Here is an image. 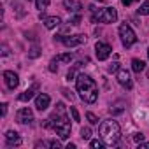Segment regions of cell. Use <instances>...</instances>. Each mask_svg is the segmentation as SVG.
Listing matches in <instances>:
<instances>
[{
  "mask_svg": "<svg viewBox=\"0 0 149 149\" xmlns=\"http://www.w3.org/2000/svg\"><path fill=\"white\" fill-rule=\"evenodd\" d=\"M44 126L46 128H53L56 132V135H60V139H63V140L70 137V119L67 116V107L61 102L56 104V109L46 119Z\"/></svg>",
  "mask_w": 149,
  "mask_h": 149,
  "instance_id": "1",
  "label": "cell"
},
{
  "mask_svg": "<svg viewBox=\"0 0 149 149\" xmlns=\"http://www.w3.org/2000/svg\"><path fill=\"white\" fill-rule=\"evenodd\" d=\"M76 88H77V93H79L83 102H86V104H95L97 102L98 90H97L95 81L90 76H86V74H79L77 79H76Z\"/></svg>",
  "mask_w": 149,
  "mask_h": 149,
  "instance_id": "2",
  "label": "cell"
},
{
  "mask_svg": "<svg viewBox=\"0 0 149 149\" xmlns=\"http://www.w3.org/2000/svg\"><path fill=\"white\" fill-rule=\"evenodd\" d=\"M100 135H102V139L107 146H114L121 137V128H119L118 121H114V119L104 121L100 125Z\"/></svg>",
  "mask_w": 149,
  "mask_h": 149,
  "instance_id": "3",
  "label": "cell"
},
{
  "mask_svg": "<svg viewBox=\"0 0 149 149\" xmlns=\"http://www.w3.org/2000/svg\"><path fill=\"white\" fill-rule=\"evenodd\" d=\"M90 11H91V21L93 23H114L118 19V13L112 7H104V9L90 7Z\"/></svg>",
  "mask_w": 149,
  "mask_h": 149,
  "instance_id": "4",
  "label": "cell"
},
{
  "mask_svg": "<svg viewBox=\"0 0 149 149\" xmlns=\"http://www.w3.org/2000/svg\"><path fill=\"white\" fill-rule=\"evenodd\" d=\"M119 37H121V42H123L125 47H132V46L137 42V35H135V32H133L132 26L126 25V23H123V25L119 26Z\"/></svg>",
  "mask_w": 149,
  "mask_h": 149,
  "instance_id": "5",
  "label": "cell"
},
{
  "mask_svg": "<svg viewBox=\"0 0 149 149\" xmlns=\"http://www.w3.org/2000/svg\"><path fill=\"white\" fill-rule=\"evenodd\" d=\"M54 40L63 42L67 47H76V46H81V44H84V42H86V35H84V33L68 35V37H65V35H54Z\"/></svg>",
  "mask_w": 149,
  "mask_h": 149,
  "instance_id": "6",
  "label": "cell"
},
{
  "mask_svg": "<svg viewBox=\"0 0 149 149\" xmlns=\"http://www.w3.org/2000/svg\"><path fill=\"white\" fill-rule=\"evenodd\" d=\"M111 53H112V47H111L109 44H104V42H97V46H95V54H97V58H98L100 61L107 60V58L111 56Z\"/></svg>",
  "mask_w": 149,
  "mask_h": 149,
  "instance_id": "7",
  "label": "cell"
},
{
  "mask_svg": "<svg viewBox=\"0 0 149 149\" xmlns=\"http://www.w3.org/2000/svg\"><path fill=\"white\" fill-rule=\"evenodd\" d=\"M116 79H118V83L121 84V86H125V88H128V90H132V79H130V72L126 70V68H118V72H116Z\"/></svg>",
  "mask_w": 149,
  "mask_h": 149,
  "instance_id": "8",
  "label": "cell"
},
{
  "mask_svg": "<svg viewBox=\"0 0 149 149\" xmlns=\"http://www.w3.org/2000/svg\"><path fill=\"white\" fill-rule=\"evenodd\" d=\"M16 121L18 123H21V125H30L32 121H33V112H32V109L30 107H23V109H19L18 111V114H16Z\"/></svg>",
  "mask_w": 149,
  "mask_h": 149,
  "instance_id": "9",
  "label": "cell"
},
{
  "mask_svg": "<svg viewBox=\"0 0 149 149\" xmlns=\"http://www.w3.org/2000/svg\"><path fill=\"white\" fill-rule=\"evenodd\" d=\"M4 79H6V86H7L9 90H16L18 84H19L18 74L13 72V70H6V72H4Z\"/></svg>",
  "mask_w": 149,
  "mask_h": 149,
  "instance_id": "10",
  "label": "cell"
},
{
  "mask_svg": "<svg viewBox=\"0 0 149 149\" xmlns=\"http://www.w3.org/2000/svg\"><path fill=\"white\" fill-rule=\"evenodd\" d=\"M49 104H51L49 95H46V93H39V95H37V98H35V107H37L39 111H46V109L49 107Z\"/></svg>",
  "mask_w": 149,
  "mask_h": 149,
  "instance_id": "11",
  "label": "cell"
},
{
  "mask_svg": "<svg viewBox=\"0 0 149 149\" xmlns=\"http://www.w3.org/2000/svg\"><path fill=\"white\" fill-rule=\"evenodd\" d=\"M37 90H39V84H37V83H33V84H32L26 91H23V93L18 97V100H19V102H28V100H32Z\"/></svg>",
  "mask_w": 149,
  "mask_h": 149,
  "instance_id": "12",
  "label": "cell"
},
{
  "mask_svg": "<svg viewBox=\"0 0 149 149\" xmlns=\"http://www.w3.org/2000/svg\"><path fill=\"white\" fill-rule=\"evenodd\" d=\"M6 142H7V147H14V146H19V144H21V137H19L16 132L9 130V132L6 133Z\"/></svg>",
  "mask_w": 149,
  "mask_h": 149,
  "instance_id": "13",
  "label": "cell"
},
{
  "mask_svg": "<svg viewBox=\"0 0 149 149\" xmlns=\"http://www.w3.org/2000/svg\"><path fill=\"white\" fill-rule=\"evenodd\" d=\"M42 23H44L46 28L53 30V28H56V26L61 23V18H58V16H44V18H42Z\"/></svg>",
  "mask_w": 149,
  "mask_h": 149,
  "instance_id": "14",
  "label": "cell"
},
{
  "mask_svg": "<svg viewBox=\"0 0 149 149\" xmlns=\"http://www.w3.org/2000/svg\"><path fill=\"white\" fill-rule=\"evenodd\" d=\"M63 6H65V9H67L68 13H79V11L83 9L77 0H63Z\"/></svg>",
  "mask_w": 149,
  "mask_h": 149,
  "instance_id": "15",
  "label": "cell"
},
{
  "mask_svg": "<svg viewBox=\"0 0 149 149\" xmlns=\"http://www.w3.org/2000/svg\"><path fill=\"white\" fill-rule=\"evenodd\" d=\"M144 67H146V63H144L142 60H139V58H133V60H132V70H133V72L140 74V72L144 70Z\"/></svg>",
  "mask_w": 149,
  "mask_h": 149,
  "instance_id": "16",
  "label": "cell"
},
{
  "mask_svg": "<svg viewBox=\"0 0 149 149\" xmlns=\"http://www.w3.org/2000/svg\"><path fill=\"white\" fill-rule=\"evenodd\" d=\"M54 60H56L58 63H70V60H72V53H63V54H58Z\"/></svg>",
  "mask_w": 149,
  "mask_h": 149,
  "instance_id": "17",
  "label": "cell"
},
{
  "mask_svg": "<svg viewBox=\"0 0 149 149\" xmlns=\"http://www.w3.org/2000/svg\"><path fill=\"white\" fill-rule=\"evenodd\" d=\"M81 139L83 140H90L91 139V128H88V126L81 128Z\"/></svg>",
  "mask_w": 149,
  "mask_h": 149,
  "instance_id": "18",
  "label": "cell"
},
{
  "mask_svg": "<svg viewBox=\"0 0 149 149\" xmlns=\"http://www.w3.org/2000/svg\"><path fill=\"white\" fill-rule=\"evenodd\" d=\"M35 6L39 11H46L47 6H49V0H35Z\"/></svg>",
  "mask_w": 149,
  "mask_h": 149,
  "instance_id": "19",
  "label": "cell"
},
{
  "mask_svg": "<svg viewBox=\"0 0 149 149\" xmlns=\"http://www.w3.org/2000/svg\"><path fill=\"white\" fill-rule=\"evenodd\" d=\"M137 13L142 14V16H147V14H149V2H144V4L137 9Z\"/></svg>",
  "mask_w": 149,
  "mask_h": 149,
  "instance_id": "20",
  "label": "cell"
},
{
  "mask_svg": "<svg viewBox=\"0 0 149 149\" xmlns=\"http://www.w3.org/2000/svg\"><path fill=\"white\" fill-rule=\"evenodd\" d=\"M90 146H91L93 149H102V147L105 146V142H102V140H98V139H93V140L90 142Z\"/></svg>",
  "mask_w": 149,
  "mask_h": 149,
  "instance_id": "21",
  "label": "cell"
},
{
  "mask_svg": "<svg viewBox=\"0 0 149 149\" xmlns=\"http://www.w3.org/2000/svg\"><path fill=\"white\" fill-rule=\"evenodd\" d=\"M86 118H88V121H90L91 125H98V118H97L93 112H88V114H86Z\"/></svg>",
  "mask_w": 149,
  "mask_h": 149,
  "instance_id": "22",
  "label": "cell"
},
{
  "mask_svg": "<svg viewBox=\"0 0 149 149\" xmlns=\"http://www.w3.org/2000/svg\"><path fill=\"white\" fill-rule=\"evenodd\" d=\"M39 54H40V51H39V47H37V46H33V47L30 49V53H28V56H30V58H37Z\"/></svg>",
  "mask_w": 149,
  "mask_h": 149,
  "instance_id": "23",
  "label": "cell"
},
{
  "mask_svg": "<svg viewBox=\"0 0 149 149\" xmlns=\"http://www.w3.org/2000/svg\"><path fill=\"white\" fill-rule=\"evenodd\" d=\"M70 114H72L74 121H79V119H81V118H79V112H77V109H76V107H70Z\"/></svg>",
  "mask_w": 149,
  "mask_h": 149,
  "instance_id": "24",
  "label": "cell"
},
{
  "mask_svg": "<svg viewBox=\"0 0 149 149\" xmlns=\"http://www.w3.org/2000/svg\"><path fill=\"white\" fill-rule=\"evenodd\" d=\"M56 63H58V61L53 58V60H51V63H49V70H51V72H56V70H58V65H56Z\"/></svg>",
  "mask_w": 149,
  "mask_h": 149,
  "instance_id": "25",
  "label": "cell"
},
{
  "mask_svg": "<svg viewBox=\"0 0 149 149\" xmlns=\"http://www.w3.org/2000/svg\"><path fill=\"white\" fill-rule=\"evenodd\" d=\"M133 140H135V142H142V140H144V133H140V132L133 133Z\"/></svg>",
  "mask_w": 149,
  "mask_h": 149,
  "instance_id": "26",
  "label": "cell"
},
{
  "mask_svg": "<svg viewBox=\"0 0 149 149\" xmlns=\"http://www.w3.org/2000/svg\"><path fill=\"white\" fill-rule=\"evenodd\" d=\"M79 21H81V14H79V13L74 16V18H70V23H72V25H79Z\"/></svg>",
  "mask_w": 149,
  "mask_h": 149,
  "instance_id": "27",
  "label": "cell"
},
{
  "mask_svg": "<svg viewBox=\"0 0 149 149\" xmlns=\"http://www.w3.org/2000/svg\"><path fill=\"white\" fill-rule=\"evenodd\" d=\"M118 68H119V63H118V61H114V63H112V65H111V67H109L107 70H109V72L112 74V72H118Z\"/></svg>",
  "mask_w": 149,
  "mask_h": 149,
  "instance_id": "28",
  "label": "cell"
},
{
  "mask_svg": "<svg viewBox=\"0 0 149 149\" xmlns=\"http://www.w3.org/2000/svg\"><path fill=\"white\" fill-rule=\"evenodd\" d=\"M139 149H149V142H139Z\"/></svg>",
  "mask_w": 149,
  "mask_h": 149,
  "instance_id": "29",
  "label": "cell"
},
{
  "mask_svg": "<svg viewBox=\"0 0 149 149\" xmlns=\"http://www.w3.org/2000/svg\"><path fill=\"white\" fill-rule=\"evenodd\" d=\"M7 114V104H2V116Z\"/></svg>",
  "mask_w": 149,
  "mask_h": 149,
  "instance_id": "30",
  "label": "cell"
},
{
  "mask_svg": "<svg viewBox=\"0 0 149 149\" xmlns=\"http://www.w3.org/2000/svg\"><path fill=\"white\" fill-rule=\"evenodd\" d=\"M121 2H123V6H130V4L133 2V0H121Z\"/></svg>",
  "mask_w": 149,
  "mask_h": 149,
  "instance_id": "31",
  "label": "cell"
},
{
  "mask_svg": "<svg viewBox=\"0 0 149 149\" xmlns=\"http://www.w3.org/2000/svg\"><path fill=\"white\" fill-rule=\"evenodd\" d=\"M147 58H149V49H147Z\"/></svg>",
  "mask_w": 149,
  "mask_h": 149,
  "instance_id": "32",
  "label": "cell"
},
{
  "mask_svg": "<svg viewBox=\"0 0 149 149\" xmlns=\"http://www.w3.org/2000/svg\"><path fill=\"white\" fill-rule=\"evenodd\" d=\"M97 2H104V0H97Z\"/></svg>",
  "mask_w": 149,
  "mask_h": 149,
  "instance_id": "33",
  "label": "cell"
},
{
  "mask_svg": "<svg viewBox=\"0 0 149 149\" xmlns=\"http://www.w3.org/2000/svg\"><path fill=\"white\" fill-rule=\"evenodd\" d=\"M147 77H149V70H147Z\"/></svg>",
  "mask_w": 149,
  "mask_h": 149,
  "instance_id": "34",
  "label": "cell"
}]
</instances>
